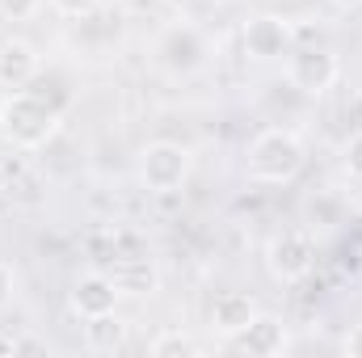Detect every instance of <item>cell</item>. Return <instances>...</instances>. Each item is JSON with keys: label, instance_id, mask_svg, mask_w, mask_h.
Wrapping results in <instances>:
<instances>
[{"label": "cell", "instance_id": "6da1fadb", "mask_svg": "<svg viewBox=\"0 0 362 358\" xmlns=\"http://www.w3.org/2000/svg\"><path fill=\"white\" fill-rule=\"evenodd\" d=\"M55 127H59V114L42 97H34L25 89L4 93V101H0V135L13 148H30L34 152V148H42L55 135Z\"/></svg>", "mask_w": 362, "mask_h": 358}, {"label": "cell", "instance_id": "7a4b0ae2", "mask_svg": "<svg viewBox=\"0 0 362 358\" xmlns=\"http://www.w3.org/2000/svg\"><path fill=\"white\" fill-rule=\"evenodd\" d=\"M303 161H308V152H303L299 135H295V131H282V127H270V131H262V135L249 144V161H245V165H249V178L253 181L282 185V181L299 178Z\"/></svg>", "mask_w": 362, "mask_h": 358}, {"label": "cell", "instance_id": "3957f363", "mask_svg": "<svg viewBox=\"0 0 362 358\" xmlns=\"http://www.w3.org/2000/svg\"><path fill=\"white\" fill-rule=\"evenodd\" d=\"M194 169V156L185 144H173V139H156L139 152V181L152 190V194H173L185 185Z\"/></svg>", "mask_w": 362, "mask_h": 358}, {"label": "cell", "instance_id": "277c9868", "mask_svg": "<svg viewBox=\"0 0 362 358\" xmlns=\"http://www.w3.org/2000/svg\"><path fill=\"white\" fill-rule=\"evenodd\" d=\"M206 55H211V47H206V38H202V30L198 25H169L160 38H156V64L165 68V72H173V76H189V72H198L202 64H206Z\"/></svg>", "mask_w": 362, "mask_h": 358}, {"label": "cell", "instance_id": "5b68a950", "mask_svg": "<svg viewBox=\"0 0 362 358\" xmlns=\"http://www.w3.org/2000/svg\"><path fill=\"white\" fill-rule=\"evenodd\" d=\"M266 266L278 282H299L316 270V241L312 232H278L266 249Z\"/></svg>", "mask_w": 362, "mask_h": 358}, {"label": "cell", "instance_id": "8992f818", "mask_svg": "<svg viewBox=\"0 0 362 358\" xmlns=\"http://www.w3.org/2000/svg\"><path fill=\"white\" fill-rule=\"evenodd\" d=\"M337 76H341V64H337V55H333V51H325V47L295 51V55H291V64H286V81H291V89L308 93V97L329 93L333 85H337Z\"/></svg>", "mask_w": 362, "mask_h": 358}, {"label": "cell", "instance_id": "52a82bcc", "mask_svg": "<svg viewBox=\"0 0 362 358\" xmlns=\"http://www.w3.org/2000/svg\"><path fill=\"white\" fill-rule=\"evenodd\" d=\"M291 42H295L291 25L282 17H274V13H262V17L245 21V55L249 59H262V64L266 59H282L291 51Z\"/></svg>", "mask_w": 362, "mask_h": 358}, {"label": "cell", "instance_id": "ba28073f", "mask_svg": "<svg viewBox=\"0 0 362 358\" xmlns=\"http://www.w3.org/2000/svg\"><path fill=\"white\" fill-rule=\"evenodd\" d=\"M118 287L110 282V274H81L76 282H72V295H68V304H72V312L81 316V321H93V316H105V312H114L118 308Z\"/></svg>", "mask_w": 362, "mask_h": 358}, {"label": "cell", "instance_id": "9c48e42d", "mask_svg": "<svg viewBox=\"0 0 362 358\" xmlns=\"http://www.w3.org/2000/svg\"><path fill=\"white\" fill-rule=\"evenodd\" d=\"M236 346L253 358H274V354H286L291 333H286V325H282L274 312H262V308H257V316L245 325V333L236 337Z\"/></svg>", "mask_w": 362, "mask_h": 358}, {"label": "cell", "instance_id": "30bf717a", "mask_svg": "<svg viewBox=\"0 0 362 358\" xmlns=\"http://www.w3.org/2000/svg\"><path fill=\"white\" fill-rule=\"evenodd\" d=\"M257 316V299L245 295V291H223L215 304H211V329L228 342H236L245 333V325Z\"/></svg>", "mask_w": 362, "mask_h": 358}, {"label": "cell", "instance_id": "8fae6325", "mask_svg": "<svg viewBox=\"0 0 362 358\" xmlns=\"http://www.w3.org/2000/svg\"><path fill=\"white\" fill-rule=\"evenodd\" d=\"M38 76V51L25 38H4L0 42V89H25Z\"/></svg>", "mask_w": 362, "mask_h": 358}, {"label": "cell", "instance_id": "7c38bea8", "mask_svg": "<svg viewBox=\"0 0 362 358\" xmlns=\"http://www.w3.org/2000/svg\"><path fill=\"white\" fill-rule=\"evenodd\" d=\"M110 282L118 287V295L144 299V295L160 291V270H156L152 258H118L114 270H110Z\"/></svg>", "mask_w": 362, "mask_h": 358}, {"label": "cell", "instance_id": "4fadbf2b", "mask_svg": "<svg viewBox=\"0 0 362 358\" xmlns=\"http://www.w3.org/2000/svg\"><path fill=\"white\" fill-rule=\"evenodd\" d=\"M127 342V325L118 321V312H105V316H93L85 321V346L97 354H110Z\"/></svg>", "mask_w": 362, "mask_h": 358}, {"label": "cell", "instance_id": "5bb4252c", "mask_svg": "<svg viewBox=\"0 0 362 358\" xmlns=\"http://www.w3.org/2000/svg\"><path fill=\"white\" fill-rule=\"evenodd\" d=\"M148 354L152 358H181V354H198V342L181 329H165L160 337L148 342Z\"/></svg>", "mask_w": 362, "mask_h": 358}, {"label": "cell", "instance_id": "9a60e30c", "mask_svg": "<svg viewBox=\"0 0 362 358\" xmlns=\"http://www.w3.org/2000/svg\"><path fill=\"white\" fill-rule=\"evenodd\" d=\"M341 165H346V173L354 181H362V131H354L350 139H346V148H341Z\"/></svg>", "mask_w": 362, "mask_h": 358}, {"label": "cell", "instance_id": "2e32d148", "mask_svg": "<svg viewBox=\"0 0 362 358\" xmlns=\"http://www.w3.org/2000/svg\"><path fill=\"white\" fill-rule=\"evenodd\" d=\"M38 4L42 0H0V17L4 21H25V17L38 13Z\"/></svg>", "mask_w": 362, "mask_h": 358}, {"label": "cell", "instance_id": "e0dca14e", "mask_svg": "<svg viewBox=\"0 0 362 358\" xmlns=\"http://www.w3.org/2000/svg\"><path fill=\"white\" fill-rule=\"evenodd\" d=\"M97 4H101V0H51V8L64 13V17H89Z\"/></svg>", "mask_w": 362, "mask_h": 358}, {"label": "cell", "instance_id": "ac0fdd59", "mask_svg": "<svg viewBox=\"0 0 362 358\" xmlns=\"http://www.w3.org/2000/svg\"><path fill=\"white\" fill-rule=\"evenodd\" d=\"M13 291H17V274H13V266H4V262H0V308L13 299Z\"/></svg>", "mask_w": 362, "mask_h": 358}, {"label": "cell", "instance_id": "d6986e66", "mask_svg": "<svg viewBox=\"0 0 362 358\" xmlns=\"http://www.w3.org/2000/svg\"><path fill=\"white\" fill-rule=\"evenodd\" d=\"M341 350H346V358H362V325H354V329L346 333V342H341Z\"/></svg>", "mask_w": 362, "mask_h": 358}, {"label": "cell", "instance_id": "ffe728a7", "mask_svg": "<svg viewBox=\"0 0 362 358\" xmlns=\"http://www.w3.org/2000/svg\"><path fill=\"white\" fill-rule=\"evenodd\" d=\"M350 236H354V245L362 249V211L354 215V228H350Z\"/></svg>", "mask_w": 362, "mask_h": 358}]
</instances>
